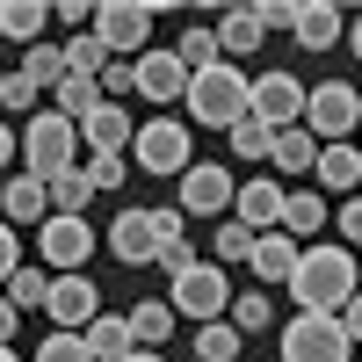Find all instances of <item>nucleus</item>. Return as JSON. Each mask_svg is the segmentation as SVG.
I'll use <instances>...</instances> for the list:
<instances>
[{
    "label": "nucleus",
    "instance_id": "obj_30",
    "mask_svg": "<svg viewBox=\"0 0 362 362\" xmlns=\"http://www.w3.org/2000/svg\"><path fill=\"white\" fill-rule=\"evenodd\" d=\"M66 73H73V80H102V73H109V51H102V37H95V29L66 37Z\"/></svg>",
    "mask_w": 362,
    "mask_h": 362
},
{
    "label": "nucleus",
    "instance_id": "obj_20",
    "mask_svg": "<svg viewBox=\"0 0 362 362\" xmlns=\"http://www.w3.org/2000/svg\"><path fill=\"white\" fill-rule=\"evenodd\" d=\"M239 225L247 232H276L283 225V189L276 181H239Z\"/></svg>",
    "mask_w": 362,
    "mask_h": 362
},
{
    "label": "nucleus",
    "instance_id": "obj_46",
    "mask_svg": "<svg viewBox=\"0 0 362 362\" xmlns=\"http://www.w3.org/2000/svg\"><path fill=\"white\" fill-rule=\"evenodd\" d=\"M51 15H58V22H87V29H95V8H87V0H58Z\"/></svg>",
    "mask_w": 362,
    "mask_h": 362
},
{
    "label": "nucleus",
    "instance_id": "obj_41",
    "mask_svg": "<svg viewBox=\"0 0 362 362\" xmlns=\"http://www.w3.org/2000/svg\"><path fill=\"white\" fill-rule=\"evenodd\" d=\"M153 239H160V247H189V232H181V210H174V203L153 210Z\"/></svg>",
    "mask_w": 362,
    "mask_h": 362
},
{
    "label": "nucleus",
    "instance_id": "obj_47",
    "mask_svg": "<svg viewBox=\"0 0 362 362\" xmlns=\"http://www.w3.org/2000/svg\"><path fill=\"white\" fill-rule=\"evenodd\" d=\"M160 268H167V276H181V268H196V254H189V247H160Z\"/></svg>",
    "mask_w": 362,
    "mask_h": 362
},
{
    "label": "nucleus",
    "instance_id": "obj_31",
    "mask_svg": "<svg viewBox=\"0 0 362 362\" xmlns=\"http://www.w3.org/2000/svg\"><path fill=\"white\" fill-rule=\"evenodd\" d=\"M239 326L232 319H210V326H196V362H239Z\"/></svg>",
    "mask_w": 362,
    "mask_h": 362
},
{
    "label": "nucleus",
    "instance_id": "obj_49",
    "mask_svg": "<svg viewBox=\"0 0 362 362\" xmlns=\"http://www.w3.org/2000/svg\"><path fill=\"white\" fill-rule=\"evenodd\" d=\"M8 153H22V131H8V124H0V174H8Z\"/></svg>",
    "mask_w": 362,
    "mask_h": 362
},
{
    "label": "nucleus",
    "instance_id": "obj_28",
    "mask_svg": "<svg viewBox=\"0 0 362 362\" xmlns=\"http://www.w3.org/2000/svg\"><path fill=\"white\" fill-rule=\"evenodd\" d=\"M44 297H51V268L44 261H22L15 276H8V305L15 312H44Z\"/></svg>",
    "mask_w": 362,
    "mask_h": 362
},
{
    "label": "nucleus",
    "instance_id": "obj_10",
    "mask_svg": "<svg viewBox=\"0 0 362 362\" xmlns=\"http://www.w3.org/2000/svg\"><path fill=\"white\" fill-rule=\"evenodd\" d=\"M37 254H44V268L51 276H80V261L95 254V225L87 218H44V232H37Z\"/></svg>",
    "mask_w": 362,
    "mask_h": 362
},
{
    "label": "nucleus",
    "instance_id": "obj_9",
    "mask_svg": "<svg viewBox=\"0 0 362 362\" xmlns=\"http://www.w3.org/2000/svg\"><path fill=\"white\" fill-rule=\"evenodd\" d=\"M305 95H312V87L297 73H261L247 87V116L268 124V131H290V124H305Z\"/></svg>",
    "mask_w": 362,
    "mask_h": 362
},
{
    "label": "nucleus",
    "instance_id": "obj_36",
    "mask_svg": "<svg viewBox=\"0 0 362 362\" xmlns=\"http://www.w3.org/2000/svg\"><path fill=\"white\" fill-rule=\"evenodd\" d=\"M87 181H95V196H116L124 189V153H87Z\"/></svg>",
    "mask_w": 362,
    "mask_h": 362
},
{
    "label": "nucleus",
    "instance_id": "obj_3",
    "mask_svg": "<svg viewBox=\"0 0 362 362\" xmlns=\"http://www.w3.org/2000/svg\"><path fill=\"white\" fill-rule=\"evenodd\" d=\"M66 167H80V124H66L58 109L29 116V124H22V174L51 181V174H66Z\"/></svg>",
    "mask_w": 362,
    "mask_h": 362
},
{
    "label": "nucleus",
    "instance_id": "obj_38",
    "mask_svg": "<svg viewBox=\"0 0 362 362\" xmlns=\"http://www.w3.org/2000/svg\"><path fill=\"white\" fill-rule=\"evenodd\" d=\"M254 239H261V232H247L239 218H225V225H218V254H225V261H247V254H254Z\"/></svg>",
    "mask_w": 362,
    "mask_h": 362
},
{
    "label": "nucleus",
    "instance_id": "obj_26",
    "mask_svg": "<svg viewBox=\"0 0 362 362\" xmlns=\"http://www.w3.org/2000/svg\"><path fill=\"white\" fill-rule=\"evenodd\" d=\"M44 196H51L58 218H80V210L95 203V181H87V167H66V174H51V181H44Z\"/></svg>",
    "mask_w": 362,
    "mask_h": 362
},
{
    "label": "nucleus",
    "instance_id": "obj_1",
    "mask_svg": "<svg viewBox=\"0 0 362 362\" xmlns=\"http://www.w3.org/2000/svg\"><path fill=\"white\" fill-rule=\"evenodd\" d=\"M290 290H297V312H341L355 297V247H326L312 239L290 268Z\"/></svg>",
    "mask_w": 362,
    "mask_h": 362
},
{
    "label": "nucleus",
    "instance_id": "obj_32",
    "mask_svg": "<svg viewBox=\"0 0 362 362\" xmlns=\"http://www.w3.org/2000/svg\"><path fill=\"white\" fill-rule=\"evenodd\" d=\"M22 80L29 87H58L66 80V44H29L22 51Z\"/></svg>",
    "mask_w": 362,
    "mask_h": 362
},
{
    "label": "nucleus",
    "instance_id": "obj_11",
    "mask_svg": "<svg viewBox=\"0 0 362 362\" xmlns=\"http://www.w3.org/2000/svg\"><path fill=\"white\" fill-rule=\"evenodd\" d=\"M44 312L58 319V334H87V326H95V312H102V290L87 283V276H51Z\"/></svg>",
    "mask_w": 362,
    "mask_h": 362
},
{
    "label": "nucleus",
    "instance_id": "obj_39",
    "mask_svg": "<svg viewBox=\"0 0 362 362\" xmlns=\"http://www.w3.org/2000/svg\"><path fill=\"white\" fill-rule=\"evenodd\" d=\"M37 95H44V87H29L22 73H8V80H0V109H8V116H22V109H37Z\"/></svg>",
    "mask_w": 362,
    "mask_h": 362
},
{
    "label": "nucleus",
    "instance_id": "obj_8",
    "mask_svg": "<svg viewBox=\"0 0 362 362\" xmlns=\"http://www.w3.org/2000/svg\"><path fill=\"white\" fill-rule=\"evenodd\" d=\"M153 15L160 8H145V0H102L95 8V37H102V51L109 58H145V37H153Z\"/></svg>",
    "mask_w": 362,
    "mask_h": 362
},
{
    "label": "nucleus",
    "instance_id": "obj_17",
    "mask_svg": "<svg viewBox=\"0 0 362 362\" xmlns=\"http://www.w3.org/2000/svg\"><path fill=\"white\" fill-rule=\"evenodd\" d=\"M131 138H138V124L124 116V102H102V109L80 124V145H87V153H124Z\"/></svg>",
    "mask_w": 362,
    "mask_h": 362
},
{
    "label": "nucleus",
    "instance_id": "obj_27",
    "mask_svg": "<svg viewBox=\"0 0 362 362\" xmlns=\"http://www.w3.org/2000/svg\"><path fill=\"white\" fill-rule=\"evenodd\" d=\"M268 160H276L283 174H312L319 167V138L305 124H290V131H276V153H268Z\"/></svg>",
    "mask_w": 362,
    "mask_h": 362
},
{
    "label": "nucleus",
    "instance_id": "obj_22",
    "mask_svg": "<svg viewBox=\"0 0 362 362\" xmlns=\"http://www.w3.org/2000/svg\"><path fill=\"white\" fill-rule=\"evenodd\" d=\"M80 341H87V355H95V362H124V355L138 348V341H131V319H124V312H95V326H87Z\"/></svg>",
    "mask_w": 362,
    "mask_h": 362
},
{
    "label": "nucleus",
    "instance_id": "obj_2",
    "mask_svg": "<svg viewBox=\"0 0 362 362\" xmlns=\"http://www.w3.org/2000/svg\"><path fill=\"white\" fill-rule=\"evenodd\" d=\"M247 87L254 80H239V66H203V73H189V124H203V131H232L239 116H247Z\"/></svg>",
    "mask_w": 362,
    "mask_h": 362
},
{
    "label": "nucleus",
    "instance_id": "obj_19",
    "mask_svg": "<svg viewBox=\"0 0 362 362\" xmlns=\"http://www.w3.org/2000/svg\"><path fill=\"white\" fill-rule=\"evenodd\" d=\"M319 189H334V196H348V189H362V145L348 138V145H319Z\"/></svg>",
    "mask_w": 362,
    "mask_h": 362
},
{
    "label": "nucleus",
    "instance_id": "obj_53",
    "mask_svg": "<svg viewBox=\"0 0 362 362\" xmlns=\"http://www.w3.org/2000/svg\"><path fill=\"white\" fill-rule=\"evenodd\" d=\"M0 80H8V73H0Z\"/></svg>",
    "mask_w": 362,
    "mask_h": 362
},
{
    "label": "nucleus",
    "instance_id": "obj_23",
    "mask_svg": "<svg viewBox=\"0 0 362 362\" xmlns=\"http://www.w3.org/2000/svg\"><path fill=\"white\" fill-rule=\"evenodd\" d=\"M326 218H334V210H326V196L283 189V225H276V232H290V239H319V232H326Z\"/></svg>",
    "mask_w": 362,
    "mask_h": 362
},
{
    "label": "nucleus",
    "instance_id": "obj_21",
    "mask_svg": "<svg viewBox=\"0 0 362 362\" xmlns=\"http://www.w3.org/2000/svg\"><path fill=\"white\" fill-rule=\"evenodd\" d=\"M247 268H254L261 283H290V268H297V239H290V232H261L254 254H247Z\"/></svg>",
    "mask_w": 362,
    "mask_h": 362
},
{
    "label": "nucleus",
    "instance_id": "obj_35",
    "mask_svg": "<svg viewBox=\"0 0 362 362\" xmlns=\"http://www.w3.org/2000/svg\"><path fill=\"white\" fill-rule=\"evenodd\" d=\"M225 319L239 326V334H261V326H268V319H276V305H268V297H261V290H247V297H239V305H232Z\"/></svg>",
    "mask_w": 362,
    "mask_h": 362
},
{
    "label": "nucleus",
    "instance_id": "obj_33",
    "mask_svg": "<svg viewBox=\"0 0 362 362\" xmlns=\"http://www.w3.org/2000/svg\"><path fill=\"white\" fill-rule=\"evenodd\" d=\"M174 58H181L189 73L218 66V29H210V22H189V29H181V44H174Z\"/></svg>",
    "mask_w": 362,
    "mask_h": 362
},
{
    "label": "nucleus",
    "instance_id": "obj_43",
    "mask_svg": "<svg viewBox=\"0 0 362 362\" xmlns=\"http://www.w3.org/2000/svg\"><path fill=\"white\" fill-rule=\"evenodd\" d=\"M22 268V247H15V225L0 218V290H8V276Z\"/></svg>",
    "mask_w": 362,
    "mask_h": 362
},
{
    "label": "nucleus",
    "instance_id": "obj_12",
    "mask_svg": "<svg viewBox=\"0 0 362 362\" xmlns=\"http://www.w3.org/2000/svg\"><path fill=\"white\" fill-rule=\"evenodd\" d=\"M239 189H232V174L225 167H189L181 174V218H225V203H232Z\"/></svg>",
    "mask_w": 362,
    "mask_h": 362
},
{
    "label": "nucleus",
    "instance_id": "obj_18",
    "mask_svg": "<svg viewBox=\"0 0 362 362\" xmlns=\"http://www.w3.org/2000/svg\"><path fill=\"white\" fill-rule=\"evenodd\" d=\"M0 218L8 225H44L51 218V196L37 174H8V189H0Z\"/></svg>",
    "mask_w": 362,
    "mask_h": 362
},
{
    "label": "nucleus",
    "instance_id": "obj_52",
    "mask_svg": "<svg viewBox=\"0 0 362 362\" xmlns=\"http://www.w3.org/2000/svg\"><path fill=\"white\" fill-rule=\"evenodd\" d=\"M0 362H15V348H0Z\"/></svg>",
    "mask_w": 362,
    "mask_h": 362
},
{
    "label": "nucleus",
    "instance_id": "obj_25",
    "mask_svg": "<svg viewBox=\"0 0 362 362\" xmlns=\"http://www.w3.org/2000/svg\"><path fill=\"white\" fill-rule=\"evenodd\" d=\"M102 102H109V95H102V80H73V73H66V80L51 87V109L66 116V124H87V116H95Z\"/></svg>",
    "mask_w": 362,
    "mask_h": 362
},
{
    "label": "nucleus",
    "instance_id": "obj_42",
    "mask_svg": "<svg viewBox=\"0 0 362 362\" xmlns=\"http://www.w3.org/2000/svg\"><path fill=\"white\" fill-rule=\"evenodd\" d=\"M261 29H297V0H261Z\"/></svg>",
    "mask_w": 362,
    "mask_h": 362
},
{
    "label": "nucleus",
    "instance_id": "obj_48",
    "mask_svg": "<svg viewBox=\"0 0 362 362\" xmlns=\"http://www.w3.org/2000/svg\"><path fill=\"white\" fill-rule=\"evenodd\" d=\"M341 326H348V341H362V290H355L348 305H341Z\"/></svg>",
    "mask_w": 362,
    "mask_h": 362
},
{
    "label": "nucleus",
    "instance_id": "obj_29",
    "mask_svg": "<svg viewBox=\"0 0 362 362\" xmlns=\"http://www.w3.org/2000/svg\"><path fill=\"white\" fill-rule=\"evenodd\" d=\"M124 319H131V341H138V348H160V341L174 334V305H160V297H145V305H131Z\"/></svg>",
    "mask_w": 362,
    "mask_h": 362
},
{
    "label": "nucleus",
    "instance_id": "obj_6",
    "mask_svg": "<svg viewBox=\"0 0 362 362\" xmlns=\"http://www.w3.org/2000/svg\"><path fill=\"white\" fill-rule=\"evenodd\" d=\"M131 160H138V174H174V181H181V174L196 167V138H189L181 116H160V124H138Z\"/></svg>",
    "mask_w": 362,
    "mask_h": 362
},
{
    "label": "nucleus",
    "instance_id": "obj_16",
    "mask_svg": "<svg viewBox=\"0 0 362 362\" xmlns=\"http://www.w3.org/2000/svg\"><path fill=\"white\" fill-rule=\"evenodd\" d=\"M210 29H218V58H225V66H239V58H254V51H261V37H268L254 8H225V15L210 22Z\"/></svg>",
    "mask_w": 362,
    "mask_h": 362
},
{
    "label": "nucleus",
    "instance_id": "obj_7",
    "mask_svg": "<svg viewBox=\"0 0 362 362\" xmlns=\"http://www.w3.org/2000/svg\"><path fill=\"white\" fill-rule=\"evenodd\" d=\"M167 305H174L181 319H196V326L225 319V312H232V283H225V268H218V261H196V268H181Z\"/></svg>",
    "mask_w": 362,
    "mask_h": 362
},
{
    "label": "nucleus",
    "instance_id": "obj_24",
    "mask_svg": "<svg viewBox=\"0 0 362 362\" xmlns=\"http://www.w3.org/2000/svg\"><path fill=\"white\" fill-rule=\"evenodd\" d=\"M44 22H51L44 0H0V37H15L22 51H29V44H44Z\"/></svg>",
    "mask_w": 362,
    "mask_h": 362
},
{
    "label": "nucleus",
    "instance_id": "obj_4",
    "mask_svg": "<svg viewBox=\"0 0 362 362\" xmlns=\"http://www.w3.org/2000/svg\"><path fill=\"white\" fill-rule=\"evenodd\" d=\"M305 131L319 145H348L362 131V95H355V80H319L312 95H305Z\"/></svg>",
    "mask_w": 362,
    "mask_h": 362
},
{
    "label": "nucleus",
    "instance_id": "obj_14",
    "mask_svg": "<svg viewBox=\"0 0 362 362\" xmlns=\"http://www.w3.org/2000/svg\"><path fill=\"white\" fill-rule=\"evenodd\" d=\"M131 73H138V95H145V102H160V109L189 95V66H181L174 51H145Z\"/></svg>",
    "mask_w": 362,
    "mask_h": 362
},
{
    "label": "nucleus",
    "instance_id": "obj_37",
    "mask_svg": "<svg viewBox=\"0 0 362 362\" xmlns=\"http://www.w3.org/2000/svg\"><path fill=\"white\" fill-rule=\"evenodd\" d=\"M37 362H95V355H87V341H80V334H58V326H51L44 348H37Z\"/></svg>",
    "mask_w": 362,
    "mask_h": 362
},
{
    "label": "nucleus",
    "instance_id": "obj_34",
    "mask_svg": "<svg viewBox=\"0 0 362 362\" xmlns=\"http://www.w3.org/2000/svg\"><path fill=\"white\" fill-rule=\"evenodd\" d=\"M232 153L239 160H268V153H276V131L254 124V116H239V124H232Z\"/></svg>",
    "mask_w": 362,
    "mask_h": 362
},
{
    "label": "nucleus",
    "instance_id": "obj_15",
    "mask_svg": "<svg viewBox=\"0 0 362 362\" xmlns=\"http://www.w3.org/2000/svg\"><path fill=\"white\" fill-rule=\"evenodd\" d=\"M297 51H334L341 37H348V15L334 8V0H297Z\"/></svg>",
    "mask_w": 362,
    "mask_h": 362
},
{
    "label": "nucleus",
    "instance_id": "obj_51",
    "mask_svg": "<svg viewBox=\"0 0 362 362\" xmlns=\"http://www.w3.org/2000/svg\"><path fill=\"white\" fill-rule=\"evenodd\" d=\"M348 44H355V58H362V15H355V29H348Z\"/></svg>",
    "mask_w": 362,
    "mask_h": 362
},
{
    "label": "nucleus",
    "instance_id": "obj_50",
    "mask_svg": "<svg viewBox=\"0 0 362 362\" xmlns=\"http://www.w3.org/2000/svg\"><path fill=\"white\" fill-rule=\"evenodd\" d=\"M124 362H160V348H131V355H124Z\"/></svg>",
    "mask_w": 362,
    "mask_h": 362
},
{
    "label": "nucleus",
    "instance_id": "obj_45",
    "mask_svg": "<svg viewBox=\"0 0 362 362\" xmlns=\"http://www.w3.org/2000/svg\"><path fill=\"white\" fill-rule=\"evenodd\" d=\"M15 326H22V312L8 305V290H0V348H15Z\"/></svg>",
    "mask_w": 362,
    "mask_h": 362
},
{
    "label": "nucleus",
    "instance_id": "obj_40",
    "mask_svg": "<svg viewBox=\"0 0 362 362\" xmlns=\"http://www.w3.org/2000/svg\"><path fill=\"white\" fill-rule=\"evenodd\" d=\"M102 95H109V102L138 95V73H131V58H109V73H102Z\"/></svg>",
    "mask_w": 362,
    "mask_h": 362
},
{
    "label": "nucleus",
    "instance_id": "obj_13",
    "mask_svg": "<svg viewBox=\"0 0 362 362\" xmlns=\"http://www.w3.org/2000/svg\"><path fill=\"white\" fill-rule=\"evenodd\" d=\"M109 254L124 261V268H145V261H160L153 210H116V225H109Z\"/></svg>",
    "mask_w": 362,
    "mask_h": 362
},
{
    "label": "nucleus",
    "instance_id": "obj_44",
    "mask_svg": "<svg viewBox=\"0 0 362 362\" xmlns=\"http://www.w3.org/2000/svg\"><path fill=\"white\" fill-rule=\"evenodd\" d=\"M341 247H362V196L341 203Z\"/></svg>",
    "mask_w": 362,
    "mask_h": 362
},
{
    "label": "nucleus",
    "instance_id": "obj_5",
    "mask_svg": "<svg viewBox=\"0 0 362 362\" xmlns=\"http://www.w3.org/2000/svg\"><path fill=\"white\" fill-rule=\"evenodd\" d=\"M283 362H355V341L341 312H297L283 326Z\"/></svg>",
    "mask_w": 362,
    "mask_h": 362
}]
</instances>
